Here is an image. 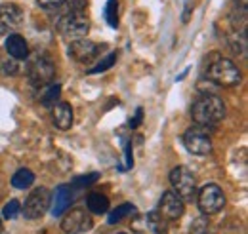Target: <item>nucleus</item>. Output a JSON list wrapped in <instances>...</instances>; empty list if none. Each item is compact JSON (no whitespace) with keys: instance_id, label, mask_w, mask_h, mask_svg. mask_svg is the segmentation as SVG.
I'll list each match as a JSON object with an SVG mask.
<instances>
[{"instance_id":"obj_1","label":"nucleus","mask_w":248,"mask_h":234,"mask_svg":"<svg viewBox=\"0 0 248 234\" xmlns=\"http://www.w3.org/2000/svg\"><path fill=\"white\" fill-rule=\"evenodd\" d=\"M225 117V105L216 93H202L191 107V118L199 126L212 128Z\"/></svg>"},{"instance_id":"obj_2","label":"nucleus","mask_w":248,"mask_h":234,"mask_svg":"<svg viewBox=\"0 0 248 234\" xmlns=\"http://www.w3.org/2000/svg\"><path fill=\"white\" fill-rule=\"evenodd\" d=\"M206 78L216 84V86H223V88H231V86H237L241 84V69L227 58H216L206 69Z\"/></svg>"},{"instance_id":"obj_3","label":"nucleus","mask_w":248,"mask_h":234,"mask_svg":"<svg viewBox=\"0 0 248 234\" xmlns=\"http://www.w3.org/2000/svg\"><path fill=\"white\" fill-rule=\"evenodd\" d=\"M56 27L63 36L71 40H80L90 29V21L86 14H60L56 19Z\"/></svg>"},{"instance_id":"obj_4","label":"nucleus","mask_w":248,"mask_h":234,"mask_svg":"<svg viewBox=\"0 0 248 234\" xmlns=\"http://www.w3.org/2000/svg\"><path fill=\"white\" fill-rule=\"evenodd\" d=\"M184 145L191 154L197 156H206L212 152V139H210V130L206 126H191L184 133Z\"/></svg>"},{"instance_id":"obj_5","label":"nucleus","mask_w":248,"mask_h":234,"mask_svg":"<svg viewBox=\"0 0 248 234\" xmlns=\"http://www.w3.org/2000/svg\"><path fill=\"white\" fill-rule=\"evenodd\" d=\"M27 76L34 86H48L54 82L56 67L46 56H34L27 65Z\"/></svg>"},{"instance_id":"obj_6","label":"nucleus","mask_w":248,"mask_h":234,"mask_svg":"<svg viewBox=\"0 0 248 234\" xmlns=\"http://www.w3.org/2000/svg\"><path fill=\"white\" fill-rule=\"evenodd\" d=\"M50 202H52V192H50L48 189H44V187L34 189L31 194L27 196L25 204L21 205V213H23V217L29 219V221L40 219V217L48 211Z\"/></svg>"},{"instance_id":"obj_7","label":"nucleus","mask_w":248,"mask_h":234,"mask_svg":"<svg viewBox=\"0 0 248 234\" xmlns=\"http://www.w3.org/2000/svg\"><path fill=\"white\" fill-rule=\"evenodd\" d=\"M170 183L174 187V192L182 200H193L197 196V181L195 176L187 170L186 166H178L170 172Z\"/></svg>"},{"instance_id":"obj_8","label":"nucleus","mask_w":248,"mask_h":234,"mask_svg":"<svg viewBox=\"0 0 248 234\" xmlns=\"http://www.w3.org/2000/svg\"><path fill=\"white\" fill-rule=\"evenodd\" d=\"M223 205H225V194L217 185L210 183L199 190V207L204 215H214Z\"/></svg>"},{"instance_id":"obj_9","label":"nucleus","mask_w":248,"mask_h":234,"mask_svg":"<svg viewBox=\"0 0 248 234\" xmlns=\"http://www.w3.org/2000/svg\"><path fill=\"white\" fill-rule=\"evenodd\" d=\"M93 227L92 217L84 209H73L62 221V229L65 234H84Z\"/></svg>"},{"instance_id":"obj_10","label":"nucleus","mask_w":248,"mask_h":234,"mask_svg":"<svg viewBox=\"0 0 248 234\" xmlns=\"http://www.w3.org/2000/svg\"><path fill=\"white\" fill-rule=\"evenodd\" d=\"M99 52H101V46L92 42V40H88V38L73 40L69 44V56L75 61H78V63H84V65L92 63L93 59L99 56Z\"/></svg>"},{"instance_id":"obj_11","label":"nucleus","mask_w":248,"mask_h":234,"mask_svg":"<svg viewBox=\"0 0 248 234\" xmlns=\"http://www.w3.org/2000/svg\"><path fill=\"white\" fill-rule=\"evenodd\" d=\"M23 23V12L16 4L0 6V34H10L12 30L19 29Z\"/></svg>"},{"instance_id":"obj_12","label":"nucleus","mask_w":248,"mask_h":234,"mask_svg":"<svg viewBox=\"0 0 248 234\" xmlns=\"http://www.w3.org/2000/svg\"><path fill=\"white\" fill-rule=\"evenodd\" d=\"M184 200L174 192V190H168L162 194L160 198V215H164L166 219L170 221H176L184 215Z\"/></svg>"},{"instance_id":"obj_13","label":"nucleus","mask_w":248,"mask_h":234,"mask_svg":"<svg viewBox=\"0 0 248 234\" xmlns=\"http://www.w3.org/2000/svg\"><path fill=\"white\" fill-rule=\"evenodd\" d=\"M73 204V189L71 185H60L56 189V192L52 194V215L54 217H60L65 213V209H69Z\"/></svg>"},{"instance_id":"obj_14","label":"nucleus","mask_w":248,"mask_h":234,"mask_svg":"<svg viewBox=\"0 0 248 234\" xmlns=\"http://www.w3.org/2000/svg\"><path fill=\"white\" fill-rule=\"evenodd\" d=\"M52 118H54V124L58 130H69L73 126V107L69 103H58L54 105L52 109Z\"/></svg>"},{"instance_id":"obj_15","label":"nucleus","mask_w":248,"mask_h":234,"mask_svg":"<svg viewBox=\"0 0 248 234\" xmlns=\"http://www.w3.org/2000/svg\"><path fill=\"white\" fill-rule=\"evenodd\" d=\"M6 50L12 59H27L29 58V46L23 36L19 34H10L6 38Z\"/></svg>"},{"instance_id":"obj_16","label":"nucleus","mask_w":248,"mask_h":234,"mask_svg":"<svg viewBox=\"0 0 248 234\" xmlns=\"http://www.w3.org/2000/svg\"><path fill=\"white\" fill-rule=\"evenodd\" d=\"M60 95H62V86L56 84V82H52V84H48V86L44 88V91H42L40 103H42L44 107H54V105L58 103Z\"/></svg>"},{"instance_id":"obj_17","label":"nucleus","mask_w":248,"mask_h":234,"mask_svg":"<svg viewBox=\"0 0 248 234\" xmlns=\"http://www.w3.org/2000/svg\"><path fill=\"white\" fill-rule=\"evenodd\" d=\"M32 183H34V174L27 168L17 170L12 177V187L14 189H29Z\"/></svg>"},{"instance_id":"obj_18","label":"nucleus","mask_w":248,"mask_h":234,"mask_svg":"<svg viewBox=\"0 0 248 234\" xmlns=\"http://www.w3.org/2000/svg\"><path fill=\"white\" fill-rule=\"evenodd\" d=\"M88 209H90L92 213H97V215L105 213V211L109 209V198H107L105 194L92 192V194L88 196Z\"/></svg>"},{"instance_id":"obj_19","label":"nucleus","mask_w":248,"mask_h":234,"mask_svg":"<svg viewBox=\"0 0 248 234\" xmlns=\"http://www.w3.org/2000/svg\"><path fill=\"white\" fill-rule=\"evenodd\" d=\"M134 213H136V205L123 204V205H119L117 209H113V211L109 213V219H107V223H109V225H115V223L123 221L124 217H128V215H134Z\"/></svg>"},{"instance_id":"obj_20","label":"nucleus","mask_w":248,"mask_h":234,"mask_svg":"<svg viewBox=\"0 0 248 234\" xmlns=\"http://www.w3.org/2000/svg\"><path fill=\"white\" fill-rule=\"evenodd\" d=\"M105 19L107 23L117 29L119 27V0H107V6H105Z\"/></svg>"},{"instance_id":"obj_21","label":"nucleus","mask_w":248,"mask_h":234,"mask_svg":"<svg viewBox=\"0 0 248 234\" xmlns=\"http://www.w3.org/2000/svg\"><path fill=\"white\" fill-rule=\"evenodd\" d=\"M86 6H88L86 0H67L60 10L62 14H86Z\"/></svg>"},{"instance_id":"obj_22","label":"nucleus","mask_w":248,"mask_h":234,"mask_svg":"<svg viewBox=\"0 0 248 234\" xmlns=\"http://www.w3.org/2000/svg\"><path fill=\"white\" fill-rule=\"evenodd\" d=\"M115 61H117V52H113V54H109L105 59H101L95 67L92 69H88V74H97V73H103V71H107V69H111L113 65H115Z\"/></svg>"},{"instance_id":"obj_23","label":"nucleus","mask_w":248,"mask_h":234,"mask_svg":"<svg viewBox=\"0 0 248 234\" xmlns=\"http://www.w3.org/2000/svg\"><path fill=\"white\" fill-rule=\"evenodd\" d=\"M19 211H21V204H19V200H10L8 204L4 205L2 215H4V219H16V217L19 215Z\"/></svg>"},{"instance_id":"obj_24","label":"nucleus","mask_w":248,"mask_h":234,"mask_svg":"<svg viewBox=\"0 0 248 234\" xmlns=\"http://www.w3.org/2000/svg\"><path fill=\"white\" fill-rule=\"evenodd\" d=\"M99 179L97 174H88V176H80V177H75L73 179V183H71V187H75V189H84V187H88V185H92Z\"/></svg>"},{"instance_id":"obj_25","label":"nucleus","mask_w":248,"mask_h":234,"mask_svg":"<svg viewBox=\"0 0 248 234\" xmlns=\"http://www.w3.org/2000/svg\"><path fill=\"white\" fill-rule=\"evenodd\" d=\"M191 234H208V219L206 217L195 219L191 225Z\"/></svg>"},{"instance_id":"obj_26","label":"nucleus","mask_w":248,"mask_h":234,"mask_svg":"<svg viewBox=\"0 0 248 234\" xmlns=\"http://www.w3.org/2000/svg\"><path fill=\"white\" fill-rule=\"evenodd\" d=\"M42 10H60L67 0H36Z\"/></svg>"},{"instance_id":"obj_27","label":"nucleus","mask_w":248,"mask_h":234,"mask_svg":"<svg viewBox=\"0 0 248 234\" xmlns=\"http://www.w3.org/2000/svg\"><path fill=\"white\" fill-rule=\"evenodd\" d=\"M0 65H2V73H4V74H17V73H19V69H17L19 65H17L16 61H12V59H10V61H2Z\"/></svg>"},{"instance_id":"obj_28","label":"nucleus","mask_w":248,"mask_h":234,"mask_svg":"<svg viewBox=\"0 0 248 234\" xmlns=\"http://www.w3.org/2000/svg\"><path fill=\"white\" fill-rule=\"evenodd\" d=\"M124 156H126V166H124L123 170H130V168L134 166V158H132V145H130V141H126V145H124Z\"/></svg>"},{"instance_id":"obj_29","label":"nucleus","mask_w":248,"mask_h":234,"mask_svg":"<svg viewBox=\"0 0 248 234\" xmlns=\"http://www.w3.org/2000/svg\"><path fill=\"white\" fill-rule=\"evenodd\" d=\"M141 118H143V109L140 107V109L136 111V117L130 120V128H132V130H134V128H138V126H140V122H141Z\"/></svg>"},{"instance_id":"obj_30","label":"nucleus","mask_w":248,"mask_h":234,"mask_svg":"<svg viewBox=\"0 0 248 234\" xmlns=\"http://www.w3.org/2000/svg\"><path fill=\"white\" fill-rule=\"evenodd\" d=\"M0 229H2V219H0Z\"/></svg>"},{"instance_id":"obj_31","label":"nucleus","mask_w":248,"mask_h":234,"mask_svg":"<svg viewBox=\"0 0 248 234\" xmlns=\"http://www.w3.org/2000/svg\"><path fill=\"white\" fill-rule=\"evenodd\" d=\"M119 234H126V233H119Z\"/></svg>"}]
</instances>
